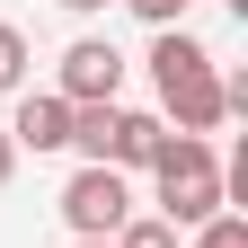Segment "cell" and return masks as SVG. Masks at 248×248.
Listing matches in <instances>:
<instances>
[{"instance_id":"obj_10","label":"cell","mask_w":248,"mask_h":248,"mask_svg":"<svg viewBox=\"0 0 248 248\" xmlns=\"http://www.w3.org/2000/svg\"><path fill=\"white\" fill-rule=\"evenodd\" d=\"M195 248H248V213H213L204 231H186Z\"/></svg>"},{"instance_id":"obj_12","label":"cell","mask_w":248,"mask_h":248,"mask_svg":"<svg viewBox=\"0 0 248 248\" xmlns=\"http://www.w3.org/2000/svg\"><path fill=\"white\" fill-rule=\"evenodd\" d=\"M9 177H18V142L0 133V186H9Z\"/></svg>"},{"instance_id":"obj_3","label":"cell","mask_w":248,"mask_h":248,"mask_svg":"<svg viewBox=\"0 0 248 248\" xmlns=\"http://www.w3.org/2000/svg\"><path fill=\"white\" fill-rule=\"evenodd\" d=\"M115 89H124V53H115L107 36L62 45V71H53V98H62V107H115Z\"/></svg>"},{"instance_id":"obj_8","label":"cell","mask_w":248,"mask_h":248,"mask_svg":"<svg viewBox=\"0 0 248 248\" xmlns=\"http://www.w3.org/2000/svg\"><path fill=\"white\" fill-rule=\"evenodd\" d=\"M27 62H36V53H27V36L0 18V98H18V89H27Z\"/></svg>"},{"instance_id":"obj_6","label":"cell","mask_w":248,"mask_h":248,"mask_svg":"<svg viewBox=\"0 0 248 248\" xmlns=\"http://www.w3.org/2000/svg\"><path fill=\"white\" fill-rule=\"evenodd\" d=\"M160 142H169V124H160V115H142V107H115L107 169H115V177H133V169H151V160H160Z\"/></svg>"},{"instance_id":"obj_5","label":"cell","mask_w":248,"mask_h":248,"mask_svg":"<svg viewBox=\"0 0 248 248\" xmlns=\"http://www.w3.org/2000/svg\"><path fill=\"white\" fill-rule=\"evenodd\" d=\"M0 133H9L18 151H36V160L45 151H71V107H62L53 89H18V115L0 124Z\"/></svg>"},{"instance_id":"obj_1","label":"cell","mask_w":248,"mask_h":248,"mask_svg":"<svg viewBox=\"0 0 248 248\" xmlns=\"http://www.w3.org/2000/svg\"><path fill=\"white\" fill-rule=\"evenodd\" d=\"M151 177H160V222L169 231H204L213 213H231V177L213 160V142H195V133H169Z\"/></svg>"},{"instance_id":"obj_2","label":"cell","mask_w":248,"mask_h":248,"mask_svg":"<svg viewBox=\"0 0 248 248\" xmlns=\"http://www.w3.org/2000/svg\"><path fill=\"white\" fill-rule=\"evenodd\" d=\"M62 222H71V239H115L124 222H133V177L115 169H71V186H62Z\"/></svg>"},{"instance_id":"obj_13","label":"cell","mask_w":248,"mask_h":248,"mask_svg":"<svg viewBox=\"0 0 248 248\" xmlns=\"http://www.w3.org/2000/svg\"><path fill=\"white\" fill-rule=\"evenodd\" d=\"M62 9H71V18H98V9H115V0H62Z\"/></svg>"},{"instance_id":"obj_14","label":"cell","mask_w":248,"mask_h":248,"mask_svg":"<svg viewBox=\"0 0 248 248\" xmlns=\"http://www.w3.org/2000/svg\"><path fill=\"white\" fill-rule=\"evenodd\" d=\"M71 248H107V239H71Z\"/></svg>"},{"instance_id":"obj_7","label":"cell","mask_w":248,"mask_h":248,"mask_svg":"<svg viewBox=\"0 0 248 248\" xmlns=\"http://www.w3.org/2000/svg\"><path fill=\"white\" fill-rule=\"evenodd\" d=\"M142 62H151V80L169 89V80H186V71H213V45H204V36H186V27H160Z\"/></svg>"},{"instance_id":"obj_9","label":"cell","mask_w":248,"mask_h":248,"mask_svg":"<svg viewBox=\"0 0 248 248\" xmlns=\"http://www.w3.org/2000/svg\"><path fill=\"white\" fill-rule=\"evenodd\" d=\"M107 248H177V231L160 222V213H133V222H124V231H115Z\"/></svg>"},{"instance_id":"obj_11","label":"cell","mask_w":248,"mask_h":248,"mask_svg":"<svg viewBox=\"0 0 248 248\" xmlns=\"http://www.w3.org/2000/svg\"><path fill=\"white\" fill-rule=\"evenodd\" d=\"M124 9H133L151 36H160V27H186V9H195V0H124Z\"/></svg>"},{"instance_id":"obj_4","label":"cell","mask_w":248,"mask_h":248,"mask_svg":"<svg viewBox=\"0 0 248 248\" xmlns=\"http://www.w3.org/2000/svg\"><path fill=\"white\" fill-rule=\"evenodd\" d=\"M222 115H231V98H222V62L160 89V124H177V133H195V142H213V124H222Z\"/></svg>"}]
</instances>
